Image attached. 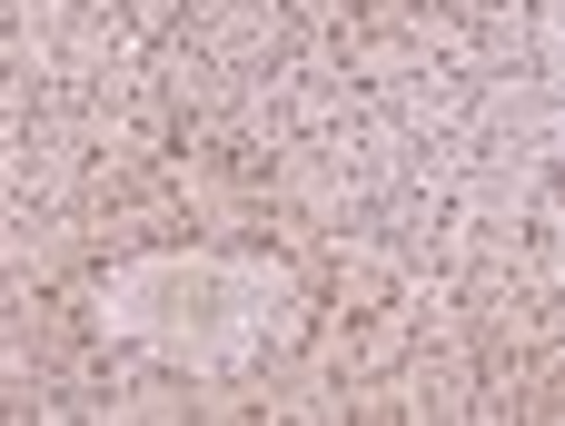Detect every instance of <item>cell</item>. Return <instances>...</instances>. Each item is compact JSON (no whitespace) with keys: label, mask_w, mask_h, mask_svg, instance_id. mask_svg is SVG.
<instances>
[{"label":"cell","mask_w":565,"mask_h":426,"mask_svg":"<svg viewBox=\"0 0 565 426\" xmlns=\"http://www.w3.org/2000/svg\"><path fill=\"white\" fill-rule=\"evenodd\" d=\"M288 278L278 268H238V258H139L99 288V318L139 348L169 358H238L268 318H278Z\"/></svg>","instance_id":"6da1fadb"}]
</instances>
